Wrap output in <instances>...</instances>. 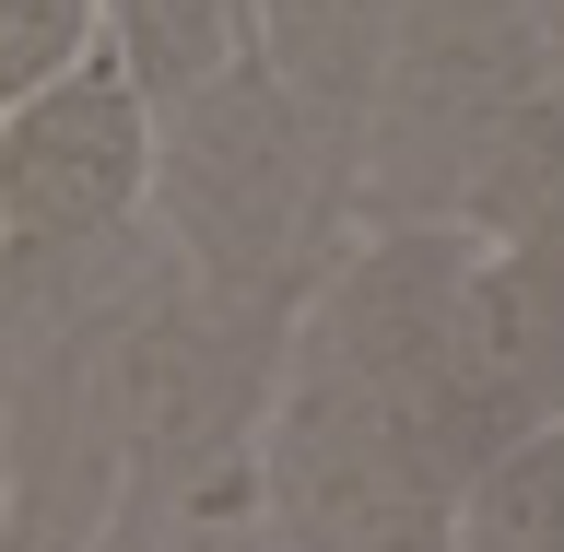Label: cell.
<instances>
[{
	"instance_id": "6da1fadb",
	"label": "cell",
	"mask_w": 564,
	"mask_h": 552,
	"mask_svg": "<svg viewBox=\"0 0 564 552\" xmlns=\"http://www.w3.org/2000/svg\"><path fill=\"white\" fill-rule=\"evenodd\" d=\"M141 236L176 259L188 294L224 317L282 329L317 259L352 236L341 224V165L317 153V130L282 106V83L247 47L153 95V188H141Z\"/></svg>"
},
{
	"instance_id": "7a4b0ae2",
	"label": "cell",
	"mask_w": 564,
	"mask_h": 552,
	"mask_svg": "<svg viewBox=\"0 0 564 552\" xmlns=\"http://www.w3.org/2000/svg\"><path fill=\"white\" fill-rule=\"evenodd\" d=\"M247 483L282 552H447L470 447L412 400L282 353L247 435Z\"/></svg>"
},
{
	"instance_id": "3957f363",
	"label": "cell",
	"mask_w": 564,
	"mask_h": 552,
	"mask_svg": "<svg viewBox=\"0 0 564 552\" xmlns=\"http://www.w3.org/2000/svg\"><path fill=\"white\" fill-rule=\"evenodd\" d=\"M541 0H400L352 130L341 224H458L482 141L541 95Z\"/></svg>"
},
{
	"instance_id": "277c9868",
	"label": "cell",
	"mask_w": 564,
	"mask_h": 552,
	"mask_svg": "<svg viewBox=\"0 0 564 552\" xmlns=\"http://www.w3.org/2000/svg\"><path fill=\"white\" fill-rule=\"evenodd\" d=\"M153 188V95L118 47L59 71L47 95L0 106V247H95L141 224Z\"/></svg>"
},
{
	"instance_id": "5b68a950",
	"label": "cell",
	"mask_w": 564,
	"mask_h": 552,
	"mask_svg": "<svg viewBox=\"0 0 564 552\" xmlns=\"http://www.w3.org/2000/svg\"><path fill=\"white\" fill-rule=\"evenodd\" d=\"M447 400H458L470 458L564 412V224H541V236H458Z\"/></svg>"
},
{
	"instance_id": "8992f818",
	"label": "cell",
	"mask_w": 564,
	"mask_h": 552,
	"mask_svg": "<svg viewBox=\"0 0 564 552\" xmlns=\"http://www.w3.org/2000/svg\"><path fill=\"white\" fill-rule=\"evenodd\" d=\"M447 552H564V412L470 458Z\"/></svg>"
},
{
	"instance_id": "52a82bcc",
	"label": "cell",
	"mask_w": 564,
	"mask_h": 552,
	"mask_svg": "<svg viewBox=\"0 0 564 552\" xmlns=\"http://www.w3.org/2000/svg\"><path fill=\"white\" fill-rule=\"evenodd\" d=\"M247 35V0H106V47L130 59L141 95H176L200 83L224 47Z\"/></svg>"
},
{
	"instance_id": "ba28073f",
	"label": "cell",
	"mask_w": 564,
	"mask_h": 552,
	"mask_svg": "<svg viewBox=\"0 0 564 552\" xmlns=\"http://www.w3.org/2000/svg\"><path fill=\"white\" fill-rule=\"evenodd\" d=\"M106 47V0H0V106L47 95Z\"/></svg>"
},
{
	"instance_id": "9c48e42d",
	"label": "cell",
	"mask_w": 564,
	"mask_h": 552,
	"mask_svg": "<svg viewBox=\"0 0 564 552\" xmlns=\"http://www.w3.org/2000/svg\"><path fill=\"white\" fill-rule=\"evenodd\" d=\"M541 71H553V95H564V0H541Z\"/></svg>"
},
{
	"instance_id": "30bf717a",
	"label": "cell",
	"mask_w": 564,
	"mask_h": 552,
	"mask_svg": "<svg viewBox=\"0 0 564 552\" xmlns=\"http://www.w3.org/2000/svg\"><path fill=\"white\" fill-rule=\"evenodd\" d=\"M0 552H12V541H0Z\"/></svg>"
}]
</instances>
